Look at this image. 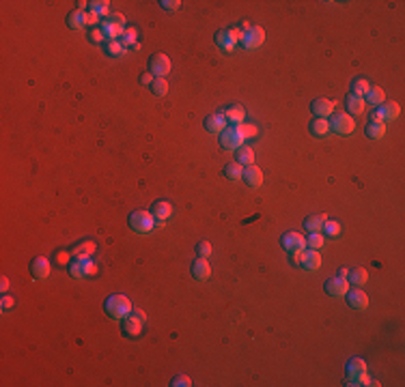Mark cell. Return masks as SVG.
I'll return each mask as SVG.
<instances>
[{
	"label": "cell",
	"mask_w": 405,
	"mask_h": 387,
	"mask_svg": "<svg viewBox=\"0 0 405 387\" xmlns=\"http://www.w3.org/2000/svg\"><path fill=\"white\" fill-rule=\"evenodd\" d=\"M328 132H330V120L328 118H315L313 123H310V134L317 136V138H323Z\"/></svg>",
	"instance_id": "obj_30"
},
{
	"label": "cell",
	"mask_w": 405,
	"mask_h": 387,
	"mask_svg": "<svg viewBox=\"0 0 405 387\" xmlns=\"http://www.w3.org/2000/svg\"><path fill=\"white\" fill-rule=\"evenodd\" d=\"M52 262H56V264H61V267H65V264H69V262H71V254H69V252H65V250H59V252L54 254Z\"/></svg>",
	"instance_id": "obj_41"
},
{
	"label": "cell",
	"mask_w": 405,
	"mask_h": 387,
	"mask_svg": "<svg viewBox=\"0 0 405 387\" xmlns=\"http://www.w3.org/2000/svg\"><path fill=\"white\" fill-rule=\"evenodd\" d=\"M229 34H231V39H233L235 43H240L242 37H244V30L242 28H229Z\"/></svg>",
	"instance_id": "obj_47"
},
{
	"label": "cell",
	"mask_w": 405,
	"mask_h": 387,
	"mask_svg": "<svg viewBox=\"0 0 405 387\" xmlns=\"http://www.w3.org/2000/svg\"><path fill=\"white\" fill-rule=\"evenodd\" d=\"M89 9L95 13V16H108L110 2H108V0H93V2H89Z\"/></svg>",
	"instance_id": "obj_37"
},
{
	"label": "cell",
	"mask_w": 405,
	"mask_h": 387,
	"mask_svg": "<svg viewBox=\"0 0 405 387\" xmlns=\"http://www.w3.org/2000/svg\"><path fill=\"white\" fill-rule=\"evenodd\" d=\"M310 110H313L315 118H328L334 114V102H330V99L325 97H317L313 104H310Z\"/></svg>",
	"instance_id": "obj_11"
},
{
	"label": "cell",
	"mask_w": 405,
	"mask_h": 387,
	"mask_svg": "<svg viewBox=\"0 0 405 387\" xmlns=\"http://www.w3.org/2000/svg\"><path fill=\"white\" fill-rule=\"evenodd\" d=\"M362 99H364V104H371V106H381V104L386 102V92L381 90L379 86H375V88L371 86V88H368V92H366V95H364Z\"/></svg>",
	"instance_id": "obj_25"
},
{
	"label": "cell",
	"mask_w": 405,
	"mask_h": 387,
	"mask_svg": "<svg viewBox=\"0 0 405 387\" xmlns=\"http://www.w3.org/2000/svg\"><path fill=\"white\" fill-rule=\"evenodd\" d=\"M242 178L246 181V185H248V188L257 190V188H261V183H263V172H261V168H259L257 164H250V166L244 168Z\"/></svg>",
	"instance_id": "obj_10"
},
{
	"label": "cell",
	"mask_w": 405,
	"mask_h": 387,
	"mask_svg": "<svg viewBox=\"0 0 405 387\" xmlns=\"http://www.w3.org/2000/svg\"><path fill=\"white\" fill-rule=\"evenodd\" d=\"M302 252H304V250H300V252H291V260H293V264H300V262H302Z\"/></svg>",
	"instance_id": "obj_52"
},
{
	"label": "cell",
	"mask_w": 405,
	"mask_h": 387,
	"mask_svg": "<svg viewBox=\"0 0 405 387\" xmlns=\"http://www.w3.org/2000/svg\"><path fill=\"white\" fill-rule=\"evenodd\" d=\"M132 314H134V316H136V318H140L142 322H144V320H147V314H144V312L140 310V308H132Z\"/></svg>",
	"instance_id": "obj_51"
},
{
	"label": "cell",
	"mask_w": 405,
	"mask_h": 387,
	"mask_svg": "<svg viewBox=\"0 0 405 387\" xmlns=\"http://www.w3.org/2000/svg\"><path fill=\"white\" fill-rule=\"evenodd\" d=\"M104 310L112 320H123L132 314V301H129L125 295H110L106 299Z\"/></svg>",
	"instance_id": "obj_1"
},
{
	"label": "cell",
	"mask_w": 405,
	"mask_h": 387,
	"mask_svg": "<svg viewBox=\"0 0 405 387\" xmlns=\"http://www.w3.org/2000/svg\"><path fill=\"white\" fill-rule=\"evenodd\" d=\"M216 43H218V48L224 50V52H231V50L235 48V41L231 39L229 30H220L218 34H216Z\"/></svg>",
	"instance_id": "obj_31"
},
{
	"label": "cell",
	"mask_w": 405,
	"mask_h": 387,
	"mask_svg": "<svg viewBox=\"0 0 405 387\" xmlns=\"http://www.w3.org/2000/svg\"><path fill=\"white\" fill-rule=\"evenodd\" d=\"M129 228L138 234H147L155 228V218L147 211H134L129 215Z\"/></svg>",
	"instance_id": "obj_2"
},
{
	"label": "cell",
	"mask_w": 405,
	"mask_h": 387,
	"mask_svg": "<svg viewBox=\"0 0 405 387\" xmlns=\"http://www.w3.org/2000/svg\"><path fill=\"white\" fill-rule=\"evenodd\" d=\"M9 308H13V297H9V295L5 292V295H3V304H0V310L7 312Z\"/></svg>",
	"instance_id": "obj_48"
},
{
	"label": "cell",
	"mask_w": 405,
	"mask_h": 387,
	"mask_svg": "<svg viewBox=\"0 0 405 387\" xmlns=\"http://www.w3.org/2000/svg\"><path fill=\"white\" fill-rule=\"evenodd\" d=\"M196 252H198L200 258H207L209 254H212V246H209L207 241H200L198 246H196Z\"/></svg>",
	"instance_id": "obj_45"
},
{
	"label": "cell",
	"mask_w": 405,
	"mask_h": 387,
	"mask_svg": "<svg viewBox=\"0 0 405 387\" xmlns=\"http://www.w3.org/2000/svg\"><path fill=\"white\" fill-rule=\"evenodd\" d=\"M101 32H104L106 34V39L108 41H119L121 39V34H123V30H125V28H123V26H119V24H114V22L110 20V18H106L104 22H101Z\"/></svg>",
	"instance_id": "obj_18"
},
{
	"label": "cell",
	"mask_w": 405,
	"mask_h": 387,
	"mask_svg": "<svg viewBox=\"0 0 405 387\" xmlns=\"http://www.w3.org/2000/svg\"><path fill=\"white\" fill-rule=\"evenodd\" d=\"M368 280V274L364 267H356V269H349V274H347V282H351L353 286H362Z\"/></svg>",
	"instance_id": "obj_28"
},
{
	"label": "cell",
	"mask_w": 405,
	"mask_h": 387,
	"mask_svg": "<svg viewBox=\"0 0 405 387\" xmlns=\"http://www.w3.org/2000/svg\"><path fill=\"white\" fill-rule=\"evenodd\" d=\"M325 213H315V215H308L306 220H304V228H306L308 232H321V228L325 224Z\"/></svg>",
	"instance_id": "obj_22"
},
{
	"label": "cell",
	"mask_w": 405,
	"mask_h": 387,
	"mask_svg": "<svg viewBox=\"0 0 405 387\" xmlns=\"http://www.w3.org/2000/svg\"><path fill=\"white\" fill-rule=\"evenodd\" d=\"M89 39H91L93 43H99V46H104V43L108 41V39H106V34L101 32V28H93L91 34H89Z\"/></svg>",
	"instance_id": "obj_42"
},
{
	"label": "cell",
	"mask_w": 405,
	"mask_h": 387,
	"mask_svg": "<svg viewBox=\"0 0 405 387\" xmlns=\"http://www.w3.org/2000/svg\"><path fill=\"white\" fill-rule=\"evenodd\" d=\"M368 88H371V84H368L364 78H356V80L351 82V95H358V97H364Z\"/></svg>",
	"instance_id": "obj_34"
},
{
	"label": "cell",
	"mask_w": 405,
	"mask_h": 387,
	"mask_svg": "<svg viewBox=\"0 0 405 387\" xmlns=\"http://www.w3.org/2000/svg\"><path fill=\"white\" fill-rule=\"evenodd\" d=\"M386 136V123H377V120H371L366 125V138L371 140H379Z\"/></svg>",
	"instance_id": "obj_26"
},
{
	"label": "cell",
	"mask_w": 405,
	"mask_h": 387,
	"mask_svg": "<svg viewBox=\"0 0 405 387\" xmlns=\"http://www.w3.org/2000/svg\"><path fill=\"white\" fill-rule=\"evenodd\" d=\"M97 22H99V16H95V13H93V11L86 13V26H95Z\"/></svg>",
	"instance_id": "obj_50"
},
{
	"label": "cell",
	"mask_w": 405,
	"mask_h": 387,
	"mask_svg": "<svg viewBox=\"0 0 405 387\" xmlns=\"http://www.w3.org/2000/svg\"><path fill=\"white\" fill-rule=\"evenodd\" d=\"M151 215L155 218V222H166L172 215V204L168 200H157V202L151 206Z\"/></svg>",
	"instance_id": "obj_19"
},
{
	"label": "cell",
	"mask_w": 405,
	"mask_h": 387,
	"mask_svg": "<svg viewBox=\"0 0 405 387\" xmlns=\"http://www.w3.org/2000/svg\"><path fill=\"white\" fill-rule=\"evenodd\" d=\"M240 129H242L244 138H255V136L259 134V129H257L255 125H246V123H242V125H240Z\"/></svg>",
	"instance_id": "obj_43"
},
{
	"label": "cell",
	"mask_w": 405,
	"mask_h": 387,
	"mask_svg": "<svg viewBox=\"0 0 405 387\" xmlns=\"http://www.w3.org/2000/svg\"><path fill=\"white\" fill-rule=\"evenodd\" d=\"M300 267H304L306 271H317L321 267V254L319 250H304L302 252V262Z\"/></svg>",
	"instance_id": "obj_15"
},
{
	"label": "cell",
	"mask_w": 405,
	"mask_h": 387,
	"mask_svg": "<svg viewBox=\"0 0 405 387\" xmlns=\"http://www.w3.org/2000/svg\"><path fill=\"white\" fill-rule=\"evenodd\" d=\"M136 39H138V32H136V28H125V30H123V34H121V46L123 48H129V46H136V43H138V41H136Z\"/></svg>",
	"instance_id": "obj_35"
},
{
	"label": "cell",
	"mask_w": 405,
	"mask_h": 387,
	"mask_svg": "<svg viewBox=\"0 0 405 387\" xmlns=\"http://www.w3.org/2000/svg\"><path fill=\"white\" fill-rule=\"evenodd\" d=\"M242 172H244V168H242V164H237V162H231V164L224 166V176L231 178V181L242 178Z\"/></svg>",
	"instance_id": "obj_33"
},
{
	"label": "cell",
	"mask_w": 405,
	"mask_h": 387,
	"mask_svg": "<svg viewBox=\"0 0 405 387\" xmlns=\"http://www.w3.org/2000/svg\"><path fill=\"white\" fill-rule=\"evenodd\" d=\"M345 108H347V114H349V116H360V114H364L366 104H364V99L358 97V95H347Z\"/></svg>",
	"instance_id": "obj_20"
},
{
	"label": "cell",
	"mask_w": 405,
	"mask_h": 387,
	"mask_svg": "<svg viewBox=\"0 0 405 387\" xmlns=\"http://www.w3.org/2000/svg\"><path fill=\"white\" fill-rule=\"evenodd\" d=\"M162 6H164V9L166 11H177L179 9V6H181V2H179V0H162V2H160Z\"/></svg>",
	"instance_id": "obj_46"
},
{
	"label": "cell",
	"mask_w": 405,
	"mask_h": 387,
	"mask_svg": "<svg viewBox=\"0 0 405 387\" xmlns=\"http://www.w3.org/2000/svg\"><path fill=\"white\" fill-rule=\"evenodd\" d=\"M222 114H224V118H227V123H231V125H242L244 118H246V110L242 106H233Z\"/></svg>",
	"instance_id": "obj_24"
},
{
	"label": "cell",
	"mask_w": 405,
	"mask_h": 387,
	"mask_svg": "<svg viewBox=\"0 0 405 387\" xmlns=\"http://www.w3.org/2000/svg\"><path fill=\"white\" fill-rule=\"evenodd\" d=\"M31 274L35 280H46L50 274H52V260H48V258H43V256H37L31 262Z\"/></svg>",
	"instance_id": "obj_12"
},
{
	"label": "cell",
	"mask_w": 405,
	"mask_h": 387,
	"mask_svg": "<svg viewBox=\"0 0 405 387\" xmlns=\"http://www.w3.org/2000/svg\"><path fill=\"white\" fill-rule=\"evenodd\" d=\"M151 92L157 97H164L166 92H168V80H166V78H155V80L151 82Z\"/></svg>",
	"instance_id": "obj_36"
},
{
	"label": "cell",
	"mask_w": 405,
	"mask_h": 387,
	"mask_svg": "<svg viewBox=\"0 0 405 387\" xmlns=\"http://www.w3.org/2000/svg\"><path fill=\"white\" fill-rule=\"evenodd\" d=\"M347 274H349V269H345V267H343L341 271H338V278H345V280H347Z\"/></svg>",
	"instance_id": "obj_55"
},
{
	"label": "cell",
	"mask_w": 405,
	"mask_h": 387,
	"mask_svg": "<svg viewBox=\"0 0 405 387\" xmlns=\"http://www.w3.org/2000/svg\"><path fill=\"white\" fill-rule=\"evenodd\" d=\"M67 24H69V28H74V30H82V28L86 26V13L80 11V9L74 11V13H69Z\"/></svg>",
	"instance_id": "obj_29"
},
{
	"label": "cell",
	"mask_w": 405,
	"mask_h": 387,
	"mask_svg": "<svg viewBox=\"0 0 405 387\" xmlns=\"http://www.w3.org/2000/svg\"><path fill=\"white\" fill-rule=\"evenodd\" d=\"M237 155V164H242V166H250V164H255V150H252L250 146L242 144L240 148L235 150Z\"/></svg>",
	"instance_id": "obj_27"
},
{
	"label": "cell",
	"mask_w": 405,
	"mask_h": 387,
	"mask_svg": "<svg viewBox=\"0 0 405 387\" xmlns=\"http://www.w3.org/2000/svg\"><path fill=\"white\" fill-rule=\"evenodd\" d=\"M263 41H265V30L261 26H252V28H248V30L244 32V37H242V48H246V50H257V48H261L263 46Z\"/></svg>",
	"instance_id": "obj_6"
},
{
	"label": "cell",
	"mask_w": 405,
	"mask_h": 387,
	"mask_svg": "<svg viewBox=\"0 0 405 387\" xmlns=\"http://www.w3.org/2000/svg\"><path fill=\"white\" fill-rule=\"evenodd\" d=\"M321 230H323L325 236H338V232H341V224L334 222V220H325V224H323Z\"/></svg>",
	"instance_id": "obj_39"
},
{
	"label": "cell",
	"mask_w": 405,
	"mask_h": 387,
	"mask_svg": "<svg viewBox=\"0 0 405 387\" xmlns=\"http://www.w3.org/2000/svg\"><path fill=\"white\" fill-rule=\"evenodd\" d=\"M67 269H69V276L76 278V280H84V278L97 274V267L91 258H74V260L67 264Z\"/></svg>",
	"instance_id": "obj_3"
},
{
	"label": "cell",
	"mask_w": 405,
	"mask_h": 387,
	"mask_svg": "<svg viewBox=\"0 0 405 387\" xmlns=\"http://www.w3.org/2000/svg\"><path fill=\"white\" fill-rule=\"evenodd\" d=\"M172 385L175 387H190L192 381H190V376H185V374H177L175 378H172Z\"/></svg>",
	"instance_id": "obj_44"
},
{
	"label": "cell",
	"mask_w": 405,
	"mask_h": 387,
	"mask_svg": "<svg viewBox=\"0 0 405 387\" xmlns=\"http://www.w3.org/2000/svg\"><path fill=\"white\" fill-rule=\"evenodd\" d=\"M345 297H347V304H349L353 310H366V308H368V297H366V292L360 288V286L347 290Z\"/></svg>",
	"instance_id": "obj_13"
},
{
	"label": "cell",
	"mask_w": 405,
	"mask_h": 387,
	"mask_svg": "<svg viewBox=\"0 0 405 387\" xmlns=\"http://www.w3.org/2000/svg\"><path fill=\"white\" fill-rule=\"evenodd\" d=\"M153 80H155V78L151 76V74H144V76H140V82H142V84H149V86H151V82H153Z\"/></svg>",
	"instance_id": "obj_53"
},
{
	"label": "cell",
	"mask_w": 405,
	"mask_h": 387,
	"mask_svg": "<svg viewBox=\"0 0 405 387\" xmlns=\"http://www.w3.org/2000/svg\"><path fill=\"white\" fill-rule=\"evenodd\" d=\"M108 18H110V20L114 22V24H119V26L125 28V16H123V13H110Z\"/></svg>",
	"instance_id": "obj_49"
},
{
	"label": "cell",
	"mask_w": 405,
	"mask_h": 387,
	"mask_svg": "<svg viewBox=\"0 0 405 387\" xmlns=\"http://www.w3.org/2000/svg\"><path fill=\"white\" fill-rule=\"evenodd\" d=\"M104 52L108 56H123L125 54V48L121 46V41H106L104 43Z\"/></svg>",
	"instance_id": "obj_38"
},
{
	"label": "cell",
	"mask_w": 405,
	"mask_h": 387,
	"mask_svg": "<svg viewBox=\"0 0 405 387\" xmlns=\"http://www.w3.org/2000/svg\"><path fill=\"white\" fill-rule=\"evenodd\" d=\"M149 69L155 78H164L166 74H170L172 62L166 54H155V56H151V60H149Z\"/></svg>",
	"instance_id": "obj_8"
},
{
	"label": "cell",
	"mask_w": 405,
	"mask_h": 387,
	"mask_svg": "<svg viewBox=\"0 0 405 387\" xmlns=\"http://www.w3.org/2000/svg\"><path fill=\"white\" fill-rule=\"evenodd\" d=\"M280 246H283L289 254L291 252H300V250L306 248V239H304V234L300 232H285L283 236H280Z\"/></svg>",
	"instance_id": "obj_9"
},
{
	"label": "cell",
	"mask_w": 405,
	"mask_h": 387,
	"mask_svg": "<svg viewBox=\"0 0 405 387\" xmlns=\"http://www.w3.org/2000/svg\"><path fill=\"white\" fill-rule=\"evenodd\" d=\"M306 246H308L310 250L323 248V234H321V232H310V234L306 236Z\"/></svg>",
	"instance_id": "obj_40"
},
{
	"label": "cell",
	"mask_w": 405,
	"mask_h": 387,
	"mask_svg": "<svg viewBox=\"0 0 405 387\" xmlns=\"http://www.w3.org/2000/svg\"><path fill=\"white\" fill-rule=\"evenodd\" d=\"M95 252V241H82L78 243V246H74V250H71V256L74 258H91V254Z\"/></svg>",
	"instance_id": "obj_23"
},
{
	"label": "cell",
	"mask_w": 405,
	"mask_h": 387,
	"mask_svg": "<svg viewBox=\"0 0 405 387\" xmlns=\"http://www.w3.org/2000/svg\"><path fill=\"white\" fill-rule=\"evenodd\" d=\"M0 280H3V282H0V288H3V292H7V290H9V278L3 276Z\"/></svg>",
	"instance_id": "obj_54"
},
{
	"label": "cell",
	"mask_w": 405,
	"mask_h": 387,
	"mask_svg": "<svg viewBox=\"0 0 405 387\" xmlns=\"http://www.w3.org/2000/svg\"><path fill=\"white\" fill-rule=\"evenodd\" d=\"M142 325L144 322L140 318H136L134 314H129L127 318H123V336H127V338H138L142 334Z\"/></svg>",
	"instance_id": "obj_16"
},
{
	"label": "cell",
	"mask_w": 405,
	"mask_h": 387,
	"mask_svg": "<svg viewBox=\"0 0 405 387\" xmlns=\"http://www.w3.org/2000/svg\"><path fill=\"white\" fill-rule=\"evenodd\" d=\"M401 112V106L396 102H390V104H381V108H377L373 114H371V120H377V123H388V120H394Z\"/></svg>",
	"instance_id": "obj_7"
},
{
	"label": "cell",
	"mask_w": 405,
	"mask_h": 387,
	"mask_svg": "<svg viewBox=\"0 0 405 387\" xmlns=\"http://www.w3.org/2000/svg\"><path fill=\"white\" fill-rule=\"evenodd\" d=\"M209 276H212V267H209L207 258H196V260L192 262V278L198 280V282H205V280H209Z\"/></svg>",
	"instance_id": "obj_17"
},
{
	"label": "cell",
	"mask_w": 405,
	"mask_h": 387,
	"mask_svg": "<svg viewBox=\"0 0 405 387\" xmlns=\"http://www.w3.org/2000/svg\"><path fill=\"white\" fill-rule=\"evenodd\" d=\"M205 127H207V132H212V134H222L224 129H227V118H224L222 112L212 114V116L205 118Z\"/></svg>",
	"instance_id": "obj_21"
},
{
	"label": "cell",
	"mask_w": 405,
	"mask_h": 387,
	"mask_svg": "<svg viewBox=\"0 0 405 387\" xmlns=\"http://www.w3.org/2000/svg\"><path fill=\"white\" fill-rule=\"evenodd\" d=\"M244 140H246V138H244L240 125H231V127H227V129H224V132L220 134V146H222L224 150H237V148L242 146Z\"/></svg>",
	"instance_id": "obj_4"
},
{
	"label": "cell",
	"mask_w": 405,
	"mask_h": 387,
	"mask_svg": "<svg viewBox=\"0 0 405 387\" xmlns=\"http://www.w3.org/2000/svg\"><path fill=\"white\" fill-rule=\"evenodd\" d=\"M347 290H349V282L345 278H330L325 282V292L332 297H345Z\"/></svg>",
	"instance_id": "obj_14"
},
{
	"label": "cell",
	"mask_w": 405,
	"mask_h": 387,
	"mask_svg": "<svg viewBox=\"0 0 405 387\" xmlns=\"http://www.w3.org/2000/svg\"><path fill=\"white\" fill-rule=\"evenodd\" d=\"M330 129H334V132L341 134V136H347V134H351L353 129H356V120H353L347 112L332 114V118H330Z\"/></svg>",
	"instance_id": "obj_5"
},
{
	"label": "cell",
	"mask_w": 405,
	"mask_h": 387,
	"mask_svg": "<svg viewBox=\"0 0 405 387\" xmlns=\"http://www.w3.org/2000/svg\"><path fill=\"white\" fill-rule=\"evenodd\" d=\"M362 372H366L364 360H360V357H353V360H349V364H347V376H351V374H362Z\"/></svg>",
	"instance_id": "obj_32"
}]
</instances>
